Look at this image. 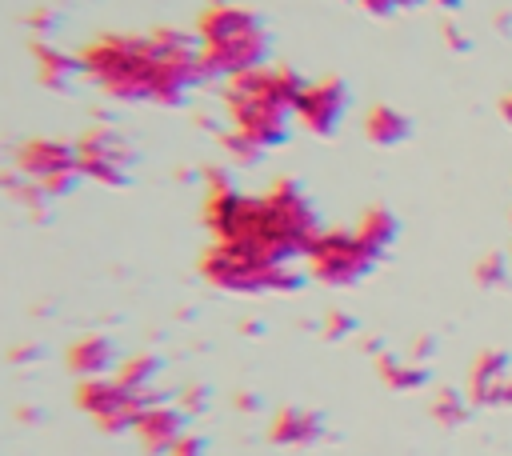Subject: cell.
<instances>
[{
  "instance_id": "obj_20",
  "label": "cell",
  "mask_w": 512,
  "mask_h": 456,
  "mask_svg": "<svg viewBox=\"0 0 512 456\" xmlns=\"http://www.w3.org/2000/svg\"><path fill=\"white\" fill-rule=\"evenodd\" d=\"M432 420L436 424H444V428H460L464 420H468V412H472V396L468 392H460V388H440L436 396H432Z\"/></svg>"
},
{
  "instance_id": "obj_25",
  "label": "cell",
  "mask_w": 512,
  "mask_h": 456,
  "mask_svg": "<svg viewBox=\"0 0 512 456\" xmlns=\"http://www.w3.org/2000/svg\"><path fill=\"white\" fill-rule=\"evenodd\" d=\"M176 404H180V408H184L188 416H196V412H200V408L208 404V388H200V384H196V388H188V392H184V396H180Z\"/></svg>"
},
{
  "instance_id": "obj_8",
  "label": "cell",
  "mask_w": 512,
  "mask_h": 456,
  "mask_svg": "<svg viewBox=\"0 0 512 456\" xmlns=\"http://www.w3.org/2000/svg\"><path fill=\"white\" fill-rule=\"evenodd\" d=\"M76 168H80V180H92L104 188H124L136 168V152L120 132L92 124L76 140Z\"/></svg>"
},
{
  "instance_id": "obj_21",
  "label": "cell",
  "mask_w": 512,
  "mask_h": 456,
  "mask_svg": "<svg viewBox=\"0 0 512 456\" xmlns=\"http://www.w3.org/2000/svg\"><path fill=\"white\" fill-rule=\"evenodd\" d=\"M356 332V320L348 316V312H328L324 316V336L328 340H344V336H352Z\"/></svg>"
},
{
  "instance_id": "obj_5",
  "label": "cell",
  "mask_w": 512,
  "mask_h": 456,
  "mask_svg": "<svg viewBox=\"0 0 512 456\" xmlns=\"http://www.w3.org/2000/svg\"><path fill=\"white\" fill-rule=\"evenodd\" d=\"M200 272L208 284L224 288V292H240V296H260V292H292L304 280L300 264L276 260L260 248L248 244H212L200 260Z\"/></svg>"
},
{
  "instance_id": "obj_24",
  "label": "cell",
  "mask_w": 512,
  "mask_h": 456,
  "mask_svg": "<svg viewBox=\"0 0 512 456\" xmlns=\"http://www.w3.org/2000/svg\"><path fill=\"white\" fill-rule=\"evenodd\" d=\"M28 28L44 40V36H52V28H56V12H48V8H36L32 16H28Z\"/></svg>"
},
{
  "instance_id": "obj_2",
  "label": "cell",
  "mask_w": 512,
  "mask_h": 456,
  "mask_svg": "<svg viewBox=\"0 0 512 456\" xmlns=\"http://www.w3.org/2000/svg\"><path fill=\"white\" fill-rule=\"evenodd\" d=\"M204 224L220 244H248L288 264H300L324 232L312 196L296 180H276L264 192H240L232 184L208 188Z\"/></svg>"
},
{
  "instance_id": "obj_7",
  "label": "cell",
  "mask_w": 512,
  "mask_h": 456,
  "mask_svg": "<svg viewBox=\"0 0 512 456\" xmlns=\"http://www.w3.org/2000/svg\"><path fill=\"white\" fill-rule=\"evenodd\" d=\"M16 172L36 184L40 192L48 196H68L76 184H80V168H76V144L68 140H48V136H36L28 144L16 148L12 156Z\"/></svg>"
},
{
  "instance_id": "obj_26",
  "label": "cell",
  "mask_w": 512,
  "mask_h": 456,
  "mask_svg": "<svg viewBox=\"0 0 512 456\" xmlns=\"http://www.w3.org/2000/svg\"><path fill=\"white\" fill-rule=\"evenodd\" d=\"M492 404H500V408H512V376L496 388V396H492Z\"/></svg>"
},
{
  "instance_id": "obj_6",
  "label": "cell",
  "mask_w": 512,
  "mask_h": 456,
  "mask_svg": "<svg viewBox=\"0 0 512 456\" xmlns=\"http://www.w3.org/2000/svg\"><path fill=\"white\" fill-rule=\"evenodd\" d=\"M380 260L384 256L356 228H324L312 240L308 256H304L308 276L320 280V284H328V288H352V284L368 280Z\"/></svg>"
},
{
  "instance_id": "obj_27",
  "label": "cell",
  "mask_w": 512,
  "mask_h": 456,
  "mask_svg": "<svg viewBox=\"0 0 512 456\" xmlns=\"http://www.w3.org/2000/svg\"><path fill=\"white\" fill-rule=\"evenodd\" d=\"M36 356H40V348H32V344H28V348H12V360H16V364H28V360H36Z\"/></svg>"
},
{
  "instance_id": "obj_11",
  "label": "cell",
  "mask_w": 512,
  "mask_h": 456,
  "mask_svg": "<svg viewBox=\"0 0 512 456\" xmlns=\"http://www.w3.org/2000/svg\"><path fill=\"white\" fill-rule=\"evenodd\" d=\"M184 420H188V412H184L180 404H172L168 396H160V400L144 404V412H140L136 424H132V436L140 440L144 452H152V456H168L172 444L188 432Z\"/></svg>"
},
{
  "instance_id": "obj_29",
  "label": "cell",
  "mask_w": 512,
  "mask_h": 456,
  "mask_svg": "<svg viewBox=\"0 0 512 456\" xmlns=\"http://www.w3.org/2000/svg\"><path fill=\"white\" fill-rule=\"evenodd\" d=\"M500 116H504V120H508V128H512V92L500 100Z\"/></svg>"
},
{
  "instance_id": "obj_23",
  "label": "cell",
  "mask_w": 512,
  "mask_h": 456,
  "mask_svg": "<svg viewBox=\"0 0 512 456\" xmlns=\"http://www.w3.org/2000/svg\"><path fill=\"white\" fill-rule=\"evenodd\" d=\"M476 280L480 284H500L504 280V260L500 256H484V264L476 268Z\"/></svg>"
},
{
  "instance_id": "obj_16",
  "label": "cell",
  "mask_w": 512,
  "mask_h": 456,
  "mask_svg": "<svg viewBox=\"0 0 512 456\" xmlns=\"http://www.w3.org/2000/svg\"><path fill=\"white\" fill-rule=\"evenodd\" d=\"M504 380H508V356L504 352H484L472 364V372H468V396H472V404L492 408V396H496V388Z\"/></svg>"
},
{
  "instance_id": "obj_17",
  "label": "cell",
  "mask_w": 512,
  "mask_h": 456,
  "mask_svg": "<svg viewBox=\"0 0 512 456\" xmlns=\"http://www.w3.org/2000/svg\"><path fill=\"white\" fill-rule=\"evenodd\" d=\"M376 368H380V380L388 388H396V392H412V388H424L428 384V364L424 360H404V356L384 352L376 360Z\"/></svg>"
},
{
  "instance_id": "obj_18",
  "label": "cell",
  "mask_w": 512,
  "mask_h": 456,
  "mask_svg": "<svg viewBox=\"0 0 512 456\" xmlns=\"http://www.w3.org/2000/svg\"><path fill=\"white\" fill-rule=\"evenodd\" d=\"M160 368H164V360L160 356H152V352H140V356H128V360H120V368H116V380L120 384H128L132 392H140V396H156V380H160Z\"/></svg>"
},
{
  "instance_id": "obj_9",
  "label": "cell",
  "mask_w": 512,
  "mask_h": 456,
  "mask_svg": "<svg viewBox=\"0 0 512 456\" xmlns=\"http://www.w3.org/2000/svg\"><path fill=\"white\" fill-rule=\"evenodd\" d=\"M160 396H164V392L140 396V392H132L128 384H120L116 372H112V376L80 380V388H76V408H84V412L96 420V428H104V432H132V424H136V416L144 412V404H152V400H160Z\"/></svg>"
},
{
  "instance_id": "obj_3",
  "label": "cell",
  "mask_w": 512,
  "mask_h": 456,
  "mask_svg": "<svg viewBox=\"0 0 512 456\" xmlns=\"http://www.w3.org/2000/svg\"><path fill=\"white\" fill-rule=\"evenodd\" d=\"M300 88H304V76L276 64L224 80L220 84V100L228 116V132L220 136L224 152L240 164H256L268 148H280L296 128Z\"/></svg>"
},
{
  "instance_id": "obj_1",
  "label": "cell",
  "mask_w": 512,
  "mask_h": 456,
  "mask_svg": "<svg viewBox=\"0 0 512 456\" xmlns=\"http://www.w3.org/2000/svg\"><path fill=\"white\" fill-rule=\"evenodd\" d=\"M76 56H80L84 80H92L108 100H120V104L176 108L200 84H208L196 52V36H184L172 28H156L148 36L108 32L84 44Z\"/></svg>"
},
{
  "instance_id": "obj_14",
  "label": "cell",
  "mask_w": 512,
  "mask_h": 456,
  "mask_svg": "<svg viewBox=\"0 0 512 456\" xmlns=\"http://www.w3.org/2000/svg\"><path fill=\"white\" fill-rule=\"evenodd\" d=\"M68 372L80 380H96V376H112L116 368V344L108 336H80L68 348Z\"/></svg>"
},
{
  "instance_id": "obj_13",
  "label": "cell",
  "mask_w": 512,
  "mask_h": 456,
  "mask_svg": "<svg viewBox=\"0 0 512 456\" xmlns=\"http://www.w3.org/2000/svg\"><path fill=\"white\" fill-rule=\"evenodd\" d=\"M32 60H36V80H40L44 88H52V92H72V88H76V80L84 76L80 56H76V52L56 48V44H48V40H36Z\"/></svg>"
},
{
  "instance_id": "obj_22",
  "label": "cell",
  "mask_w": 512,
  "mask_h": 456,
  "mask_svg": "<svg viewBox=\"0 0 512 456\" xmlns=\"http://www.w3.org/2000/svg\"><path fill=\"white\" fill-rule=\"evenodd\" d=\"M208 452V440L204 436H196V432H184L176 444H172V452L168 456H204Z\"/></svg>"
},
{
  "instance_id": "obj_15",
  "label": "cell",
  "mask_w": 512,
  "mask_h": 456,
  "mask_svg": "<svg viewBox=\"0 0 512 456\" xmlns=\"http://www.w3.org/2000/svg\"><path fill=\"white\" fill-rule=\"evenodd\" d=\"M408 132H412L408 112H400V108H392V104H372V108L364 112V136H368L372 144H380V148L404 144Z\"/></svg>"
},
{
  "instance_id": "obj_28",
  "label": "cell",
  "mask_w": 512,
  "mask_h": 456,
  "mask_svg": "<svg viewBox=\"0 0 512 456\" xmlns=\"http://www.w3.org/2000/svg\"><path fill=\"white\" fill-rule=\"evenodd\" d=\"M236 408H248V412H252V408H260V400H256L252 392H244V396H236Z\"/></svg>"
},
{
  "instance_id": "obj_30",
  "label": "cell",
  "mask_w": 512,
  "mask_h": 456,
  "mask_svg": "<svg viewBox=\"0 0 512 456\" xmlns=\"http://www.w3.org/2000/svg\"><path fill=\"white\" fill-rule=\"evenodd\" d=\"M212 4H236V0H208V8H212Z\"/></svg>"
},
{
  "instance_id": "obj_4",
  "label": "cell",
  "mask_w": 512,
  "mask_h": 456,
  "mask_svg": "<svg viewBox=\"0 0 512 456\" xmlns=\"http://www.w3.org/2000/svg\"><path fill=\"white\" fill-rule=\"evenodd\" d=\"M196 52L208 84H224L232 76L256 72L272 56L268 24L244 4H212L196 20Z\"/></svg>"
},
{
  "instance_id": "obj_19",
  "label": "cell",
  "mask_w": 512,
  "mask_h": 456,
  "mask_svg": "<svg viewBox=\"0 0 512 456\" xmlns=\"http://www.w3.org/2000/svg\"><path fill=\"white\" fill-rule=\"evenodd\" d=\"M356 232L380 252V256H388L392 252V244H396V236H400V220L388 212V208H368L360 220H356Z\"/></svg>"
},
{
  "instance_id": "obj_12",
  "label": "cell",
  "mask_w": 512,
  "mask_h": 456,
  "mask_svg": "<svg viewBox=\"0 0 512 456\" xmlns=\"http://www.w3.org/2000/svg\"><path fill=\"white\" fill-rule=\"evenodd\" d=\"M328 436V420L316 408H280L268 424V440L280 448H312Z\"/></svg>"
},
{
  "instance_id": "obj_10",
  "label": "cell",
  "mask_w": 512,
  "mask_h": 456,
  "mask_svg": "<svg viewBox=\"0 0 512 456\" xmlns=\"http://www.w3.org/2000/svg\"><path fill=\"white\" fill-rule=\"evenodd\" d=\"M348 84L344 80H304L300 96H296V128L312 132V136H332L344 116H348Z\"/></svg>"
}]
</instances>
